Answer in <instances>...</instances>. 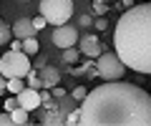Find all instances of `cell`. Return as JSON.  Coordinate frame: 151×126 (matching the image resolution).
Instances as JSON below:
<instances>
[{"label": "cell", "mask_w": 151, "mask_h": 126, "mask_svg": "<svg viewBox=\"0 0 151 126\" xmlns=\"http://www.w3.org/2000/svg\"><path fill=\"white\" fill-rule=\"evenodd\" d=\"M78 126H151V96L136 83L106 81L81 101Z\"/></svg>", "instance_id": "cell-1"}, {"label": "cell", "mask_w": 151, "mask_h": 126, "mask_svg": "<svg viewBox=\"0 0 151 126\" xmlns=\"http://www.w3.org/2000/svg\"><path fill=\"white\" fill-rule=\"evenodd\" d=\"M113 48L126 68L151 73V3L129 8L116 20Z\"/></svg>", "instance_id": "cell-2"}, {"label": "cell", "mask_w": 151, "mask_h": 126, "mask_svg": "<svg viewBox=\"0 0 151 126\" xmlns=\"http://www.w3.org/2000/svg\"><path fill=\"white\" fill-rule=\"evenodd\" d=\"M50 91H53V93L40 91V93H43V101H40V109H43L40 124H45V126L65 124V121H68V114L73 109H78V106H76V99L68 96V93H65L63 88H58V86H53Z\"/></svg>", "instance_id": "cell-3"}, {"label": "cell", "mask_w": 151, "mask_h": 126, "mask_svg": "<svg viewBox=\"0 0 151 126\" xmlns=\"http://www.w3.org/2000/svg\"><path fill=\"white\" fill-rule=\"evenodd\" d=\"M30 58H28L25 50H8V53L0 55V76L5 78H25L30 71Z\"/></svg>", "instance_id": "cell-4"}, {"label": "cell", "mask_w": 151, "mask_h": 126, "mask_svg": "<svg viewBox=\"0 0 151 126\" xmlns=\"http://www.w3.org/2000/svg\"><path fill=\"white\" fill-rule=\"evenodd\" d=\"M40 15L50 25H63L73 15V0H40Z\"/></svg>", "instance_id": "cell-5"}, {"label": "cell", "mask_w": 151, "mask_h": 126, "mask_svg": "<svg viewBox=\"0 0 151 126\" xmlns=\"http://www.w3.org/2000/svg\"><path fill=\"white\" fill-rule=\"evenodd\" d=\"M96 73L103 81H121L126 76V66L116 53H101L96 58Z\"/></svg>", "instance_id": "cell-6"}, {"label": "cell", "mask_w": 151, "mask_h": 126, "mask_svg": "<svg viewBox=\"0 0 151 126\" xmlns=\"http://www.w3.org/2000/svg\"><path fill=\"white\" fill-rule=\"evenodd\" d=\"M53 43L58 45V48H70V45H76L78 43V30H76L73 25H68V23H63V25H55L53 28Z\"/></svg>", "instance_id": "cell-7"}, {"label": "cell", "mask_w": 151, "mask_h": 126, "mask_svg": "<svg viewBox=\"0 0 151 126\" xmlns=\"http://www.w3.org/2000/svg\"><path fill=\"white\" fill-rule=\"evenodd\" d=\"M15 99H18V106H23V109L30 114V111L40 109V101H43V93H40V88H30L25 86L20 93H15Z\"/></svg>", "instance_id": "cell-8"}, {"label": "cell", "mask_w": 151, "mask_h": 126, "mask_svg": "<svg viewBox=\"0 0 151 126\" xmlns=\"http://www.w3.org/2000/svg\"><path fill=\"white\" fill-rule=\"evenodd\" d=\"M81 53L88 55V58H98V55L103 53L98 35H81Z\"/></svg>", "instance_id": "cell-9"}, {"label": "cell", "mask_w": 151, "mask_h": 126, "mask_svg": "<svg viewBox=\"0 0 151 126\" xmlns=\"http://www.w3.org/2000/svg\"><path fill=\"white\" fill-rule=\"evenodd\" d=\"M13 35H15V38H35V28H33V20H28V18H18L15 23H13Z\"/></svg>", "instance_id": "cell-10"}, {"label": "cell", "mask_w": 151, "mask_h": 126, "mask_svg": "<svg viewBox=\"0 0 151 126\" xmlns=\"http://www.w3.org/2000/svg\"><path fill=\"white\" fill-rule=\"evenodd\" d=\"M38 73H40L43 88H53V86H58V83H60V73H58V68H53V66H43Z\"/></svg>", "instance_id": "cell-11"}, {"label": "cell", "mask_w": 151, "mask_h": 126, "mask_svg": "<svg viewBox=\"0 0 151 126\" xmlns=\"http://www.w3.org/2000/svg\"><path fill=\"white\" fill-rule=\"evenodd\" d=\"M8 114H10V119H13V124H15V126H25L28 124V111L23 109V106H15V109L8 111Z\"/></svg>", "instance_id": "cell-12"}, {"label": "cell", "mask_w": 151, "mask_h": 126, "mask_svg": "<svg viewBox=\"0 0 151 126\" xmlns=\"http://www.w3.org/2000/svg\"><path fill=\"white\" fill-rule=\"evenodd\" d=\"M20 48L25 50L28 55H33V53H38V50H40V45H38L35 38H23V40H20Z\"/></svg>", "instance_id": "cell-13"}, {"label": "cell", "mask_w": 151, "mask_h": 126, "mask_svg": "<svg viewBox=\"0 0 151 126\" xmlns=\"http://www.w3.org/2000/svg\"><path fill=\"white\" fill-rule=\"evenodd\" d=\"M25 78H28V86H30V88H43V81H40V73H38V71L30 68Z\"/></svg>", "instance_id": "cell-14"}, {"label": "cell", "mask_w": 151, "mask_h": 126, "mask_svg": "<svg viewBox=\"0 0 151 126\" xmlns=\"http://www.w3.org/2000/svg\"><path fill=\"white\" fill-rule=\"evenodd\" d=\"M23 88H25V83H23V78H8V91L15 96V93H20Z\"/></svg>", "instance_id": "cell-15"}, {"label": "cell", "mask_w": 151, "mask_h": 126, "mask_svg": "<svg viewBox=\"0 0 151 126\" xmlns=\"http://www.w3.org/2000/svg\"><path fill=\"white\" fill-rule=\"evenodd\" d=\"M10 35H13V28L0 20V45H5L8 40H10Z\"/></svg>", "instance_id": "cell-16"}, {"label": "cell", "mask_w": 151, "mask_h": 126, "mask_svg": "<svg viewBox=\"0 0 151 126\" xmlns=\"http://www.w3.org/2000/svg\"><path fill=\"white\" fill-rule=\"evenodd\" d=\"M63 60H65V63H76V60H78V50H76V45L65 48V53H63Z\"/></svg>", "instance_id": "cell-17"}, {"label": "cell", "mask_w": 151, "mask_h": 126, "mask_svg": "<svg viewBox=\"0 0 151 126\" xmlns=\"http://www.w3.org/2000/svg\"><path fill=\"white\" fill-rule=\"evenodd\" d=\"M86 88H83V86H78V88H73V93H70V96H73V99L76 101H83V99H86Z\"/></svg>", "instance_id": "cell-18"}, {"label": "cell", "mask_w": 151, "mask_h": 126, "mask_svg": "<svg viewBox=\"0 0 151 126\" xmlns=\"http://www.w3.org/2000/svg\"><path fill=\"white\" fill-rule=\"evenodd\" d=\"M45 25H48V23H45V18H43V15H38L35 20H33V28H35V30H43Z\"/></svg>", "instance_id": "cell-19"}, {"label": "cell", "mask_w": 151, "mask_h": 126, "mask_svg": "<svg viewBox=\"0 0 151 126\" xmlns=\"http://www.w3.org/2000/svg\"><path fill=\"white\" fill-rule=\"evenodd\" d=\"M0 126H13V119H10V114H0Z\"/></svg>", "instance_id": "cell-20"}, {"label": "cell", "mask_w": 151, "mask_h": 126, "mask_svg": "<svg viewBox=\"0 0 151 126\" xmlns=\"http://www.w3.org/2000/svg\"><path fill=\"white\" fill-rule=\"evenodd\" d=\"M15 106H18V99H15V96H10V99L5 101V111H13Z\"/></svg>", "instance_id": "cell-21"}, {"label": "cell", "mask_w": 151, "mask_h": 126, "mask_svg": "<svg viewBox=\"0 0 151 126\" xmlns=\"http://www.w3.org/2000/svg\"><path fill=\"white\" fill-rule=\"evenodd\" d=\"M3 91H8V78L5 76H0V93Z\"/></svg>", "instance_id": "cell-22"}, {"label": "cell", "mask_w": 151, "mask_h": 126, "mask_svg": "<svg viewBox=\"0 0 151 126\" xmlns=\"http://www.w3.org/2000/svg\"><path fill=\"white\" fill-rule=\"evenodd\" d=\"M96 28H98V30H103V28H106V20H103V18H98V20H96Z\"/></svg>", "instance_id": "cell-23"}]
</instances>
